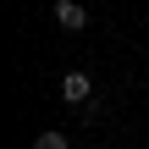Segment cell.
<instances>
[{
    "label": "cell",
    "mask_w": 149,
    "mask_h": 149,
    "mask_svg": "<svg viewBox=\"0 0 149 149\" xmlns=\"http://www.w3.org/2000/svg\"><path fill=\"white\" fill-rule=\"evenodd\" d=\"M55 22H61L66 33H77V28L88 22V11H83V0H55Z\"/></svg>",
    "instance_id": "obj_1"
},
{
    "label": "cell",
    "mask_w": 149,
    "mask_h": 149,
    "mask_svg": "<svg viewBox=\"0 0 149 149\" xmlns=\"http://www.w3.org/2000/svg\"><path fill=\"white\" fill-rule=\"evenodd\" d=\"M88 94H94V83H88L83 72H66V77H61V100H66V105H83Z\"/></svg>",
    "instance_id": "obj_2"
},
{
    "label": "cell",
    "mask_w": 149,
    "mask_h": 149,
    "mask_svg": "<svg viewBox=\"0 0 149 149\" xmlns=\"http://www.w3.org/2000/svg\"><path fill=\"white\" fill-rule=\"evenodd\" d=\"M33 149H66V133H39Z\"/></svg>",
    "instance_id": "obj_3"
}]
</instances>
